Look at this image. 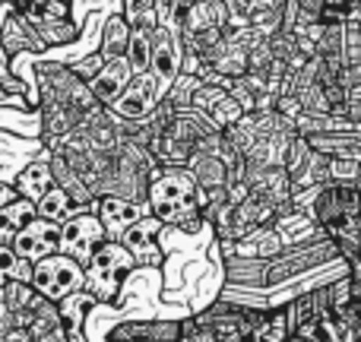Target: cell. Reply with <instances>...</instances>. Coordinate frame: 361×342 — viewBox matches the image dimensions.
Wrapping results in <instances>:
<instances>
[{"label": "cell", "mask_w": 361, "mask_h": 342, "mask_svg": "<svg viewBox=\"0 0 361 342\" xmlns=\"http://www.w3.org/2000/svg\"><path fill=\"white\" fill-rule=\"evenodd\" d=\"M314 216L345 260L355 267L361 257V187L333 181L314 200Z\"/></svg>", "instance_id": "cell-1"}, {"label": "cell", "mask_w": 361, "mask_h": 342, "mask_svg": "<svg viewBox=\"0 0 361 342\" xmlns=\"http://www.w3.org/2000/svg\"><path fill=\"white\" fill-rule=\"evenodd\" d=\"M149 203L162 225H184L187 231L200 228V187L190 171L152 169Z\"/></svg>", "instance_id": "cell-2"}, {"label": "cell", "mask_w": 361, "mask_h": 342, "mask_svg": "<svg viewBox=\"0 0 361 342\" xmlns=\"http://www.w3.org/2000/svg\"><path fill=\"white\" fill-rule=\"evenodd\" d=\"M178 32L184 38L187 54L209 61L212 51L228 35V6L225 0H197L178 16Z\"/></svg>", "instance_id": "cell-3"}, {"label": "cell", "mask_w": 361, "mask_h": 342, "mask_svg": "<svg viewBox=\"0 0 361 342\" xmlns=\"http://www.w3.org/2000/svg\"><path fill=\"white\" fill-rule=\"evenodd\" d=\"M29 286L35 288L42 298L48 301H63L67 295L80 292L86 286V269L67 254H51L44 260L32 263V279Z\"/></svg>", "instance_id": "cell-4"}, {"label": "cell", "mask_w": 361, "mask_h": 342, "mask_svg": "<svg viewBox=\"0 0 361 342\" xmlns=\"http://www.w3.org/2000/svg\"><path fill=\"white\" fill-rule=\"evenodd\" d=\"M133 254L121 241H105L89 260V295L95 298H108L118 292L124 273H130Z\"/></svg>", "instance_id": "cell-5"}, {"label": "cell", "mask_w": 361, "mask_h": 342, "mask_svg": "<svg viewBox=\"0 0 361 342\" xmlns=\"http://www.w3.org/2000/svg\"><path fill=\"white\" fill-rule=\"evenodd\" d=\"M165 95H169V86H165L152 70H146V73H140L130 80V86L124 89V95L114 102V111H118L124 121H143Z\"/></svg>", "instance_id": "cell-6"}, {"label": "cell", "mask_w": 361, "mask_h": 342, "mask_svg": "<svg viewBox=\"0 0 361 342\" xmlns=\"http://www.w3.org/2000/svg\"><path fill=\"white\" fill-rule=\"evenodd\" d=\"M190 102L200 108V114H203L216 130H231V127L244 118L241 102H238L228 89L216 86V83H200V86L193 89Z\"/></svg>", "instance_id": "cell-7"}, {"label": "cell", "mask_w": 361, "mask_h": 342, "mask_svg": "<svg viewBox=\"0 0 361 342\" xmlns=\"http://www.w3.org/2000/svg\"><path fill=\"white\" fill-rule=\"evenodd\" d=\"M102 244H105V228H102L99 216H73L61 228V250L57 254L73 257L76 263H89Z\"/></svg>", "instance_id": "cell-8"}, {"label": "cell", "mask_w": 361, "mask_h": 342, "mask_svg": "<svg viewBox=\"0 0 361 342\" xmlns=\"http://www.w3.org/2000/svg\"><path fill=\"white\" fill-rule=\"evenodd\" d=\"M61 250V225L35 216L16 238H13V254L25 263H38L44 257Z\"/></svg>", "instance_id": "cell-9"}, {"label": "cell", "mask_w": 361, "mask_h": 342, "mask_svg": "<svg viewBox=\"0 0 361 342\" xmlns=\"http://www.w3.org/2000/svg\"><path fill=\"white\" fill-rule=\"evenodd\" d=\"M29 19V25L38 32L44 44H67L76 38V23L67 16V4L63 0H51L42 10H25L23 13Z\"/></svg>", "instance_id": "cell-10"}, {"label": "cell", "mask_w": 361, "mask_h": 342, "mask_svg": "<svg viewBox=\"0 0 361 342\" xmlns=\"http://www.w3.org/2000/svg\"><path fill=\"white\" fill-rule=\"evenodd\" d=\"M149 70L169 89L175 86L178 70H180V48H178L175 29H169V25H156V32H152V63H149Z\"/></svg>", "instance_id": "cell-11"}, {"label": "cell", "mask_w": 361, "mask_h": 342, "mask_svg": "<svg viewBox=\"0 0 361 342\" xmlns=\"http://www.w3.org/2000/svg\"><path fill=\"white\" fill-rule=\"evenodd\" d=\"M130 80H133L130 61H127V57H114V61H105L102 73L89 83V89H92L99 105H114V102L124 95V89L130 86Z\"/></svg>", "instance_id": "cell-12"}, {"label": "cell", "mask_w": 361, "mask_h": 342, "mask_svg": "<svg viewBox=\"0 0 361 342\" xmlns=\"http://www.w3.org/2000/svg\"><path fill=\"white\" fill-rule=\"evenodd\" d=\"M99 222L111 241H121L133 225L140 222V206L121 197H102L99 200Z\"/></svg>", "instance_id": "cell-13"}, {"label": "cell", "mask_w": 361, "mask_h": 342, "mask_svg": "<svg viewBox=\"0 0 361 342\" xmlns=\"http://www.w3.org/2000/svg\"><path fill=\"white\" fill-rule=\"evenodd\" d=\"M0 44H4L6 57L16 54V51H44L48 44L38 38V32L29 25V19L23 16V13H13L10 19H6V25L0 29Z\"/></svg>", "instance_id": "cell-14"}, {"label": "cell", "mask_w": 361, "mask_h": 342, "mask_svg": "<svg viewBox=\"0 0 361 342\" xmlns=\"http://www.w3.org/2000/svg\"><path fill=\"white\" fill-rule=\"evenodd\" d=\"M180 324H124L111 333V342H178Z\"/></svg>", "instance_id": "cell-15"}, {"label": "cell", "mask_w": 361, "mask_h": 342, "mask_svg": "<svg viewBox=\"0 0 361 342\" xmlns=\"http://www.w3.org/2000/svg\"><path fill=\"white\" fill-rule=\"evenodd\" d=\"M159 219L152 216V219H140L137 225H133L130 231H127L124 238H121V244H124L127 250H130L133 257H140V260H146V263H152V260H159V250H156V235H159Z\"/></svg>", "instance_id": "cell-16"}, {"label": "cell", "mask_w": 361, "mask_h": 342, "mask_svg": "<svg viewBox=\"0 0 361 342\" xmlns=\"http://www.w3.org/2000/svg\"><path fill=\"white\" fill-rule=\"evenodd\" d=\"M152 32H156V25H133L130 29L127 61H130V67H133V76L146 73L152 63Z\"/></svg>", "instance_id": "cell-17"}, {"label": "cell", "mask_w": 361, "mask_h": 342, "mask_svg": "<svg viewBox=\"0 0 361 342\" xmlns=\"http://www.w3.org/2000/svg\"><path fill=\"white\" fill-rule=\"evenodd\" d=\"M35 216H38V209H35V203H32V200H25V197L13 200L10 206H4V209H0V238H4V241H6V238H16Z\"/></svg>", "instance_id": "cell-18"}, {"label": "cell", "mask_w": 361, "mask_h": 342, "mask_svg": "<svg viewBox=\"0 0 361 342\" xmlns=\"http://www.w3.org/2000/svg\"><path fill=\"white\" fill-rule=\"evenodd\" d=\"M314 152H324V156L343 159V162H361V140L355 137H311L307 140Z\"/></svg>", "instance_id": "cell-19"}, {"label": "cell", "mask_w": 361, "mask_h": 342, "mask_svg": "<svg viewBox=\"0 0 361 342\" xmlns=\"http://www.w3.org/2000/svg\"><path fill=\"white\" fill-rule=\"evenodd\" d=\"M73 200H70V193L63 190L61 184H51L48 193H44L42 200L35 203L38 216L48 219V222H67V219H73Z\"/></svg>", "instance_id": "cell-20"}, {"label": "cell", "mask_w": 361, "mask_h": 342, "mask_svg": "<svg viewBox=\"0 0 361 342\" xmlns=\"http://www.w3.org/2000/svg\"><path fill=\"white\" fill-rule=\"evenodd\" d=\"M48 187H51V165L48 162H32L29 169H23V174H19V181H16L19 197L32 200V203H38V200L48 193Z\"/></svg>", "instance_id": "cell-21"}, {"label": "cell", "mask_w": 361, "mask_h": 342, "mask_svg": "<svg viewBox=\"0 0 361 342\" xmlns=\"http://www.w3.org/2000/svg\"><path fill=\"white\" fill-rule=\"evenodd\" d=\"M127 42H130V23L124 16H111L105 23V38H102V51L99 54L105 61L114 57H127Z\"/></svg>", "instance_id": "cell-22"}, {"label": "cell", "mask_w": 361, "mask_h": 342, "mask_svg": "<svg viewBox=\"0 0 361 342\" xmlns=\"http://www.w3.org/2000/svg\"><path fill=\"white\" fill-rule=\"evenodd\" d=\"M99 305V298L89 292H73L67 295V298L61 301V307H57V314H61V324L63 326H80L82 330V320H86V314L92 311V307Z\"/></svg>", "instance_id": "cell-23"}, {"label": "cell", "mask_w": 361, "mask_h": 342, "mask_svg": "<svg viewBox=\"0 0 361 342\" xmlns=\"http://www.w3.org/2000/svg\"><path fill=\"white\" fill-rule=\"evenodd\" d=\"M254 339L260 342H288L292 339V326H288L286 311H273V314H263L257 320V330L250 333Z\"/></svg>", "instance_id": "cell-24"}, {"label": "cell", "mask_w": 361, "mask_h": 342, "mask_svg": "<svg viewBox=\"0 0 361 342\" xmlns=\"http://www.w3.org/2000/svg\"><path fill=\"white\" fill-rule=\"evenodd\" d=\"M51 174H57V178H61V187L70 193V200H73V203H89V197H92V193H89L86 181H82L80 174L70 169L67 162H54Z\"/></svg>", "instance_id": "cell-25"}, {"label": "cell", "mask_w": 361, "mask_h": 342, "mask_svg": "<svg viewBox=\"0 0 361 342\" xmlns=\"http://www.w3.org/2000/svg\"><path fill=\"white\" fill-rule=\"evenodd\" d=\"M124 19L133 25H159L156 0H124Z\"/></svg>", "instance_id": "cell-26"}, {"label": "cell", "mask_w": 361, "mask_h": 342, "mask_svg": "<svg viewBox=\"0 0 361 342\" xmlns=\"http://www.w3.org/2000/svg\"><path fill=\"white\" fill-rule=\"evenodd\" d=\"M178 342H219V336L209 324H203V320H184V324H180Z\"/></svg>", "instance_id": "cell-27"}, {"label": "cell", "mask_w": 361, "mask_h": 342, "mask_svg": "<svg viewBox=\"0 0 361 342\" xmlns=\"http://www.w3.org/2000/svg\"><path fill=\"white\" fill-rule=\"evenodd\" d=\"M102 67H105V57H102L99 54V51H95V54H89V57H82V61L80 63H76V67L73 70H70V73H73L76 76V80H82V83H92L95 80V76H99L102 73Z\"/></svg>", "instance_id": "cell-28"}, {"label": "cell", "mask_w": 361, "mask_h": 342, "mask_svg": "<svg viewBox=\"0 0 361 342\" xmlns=\"http://www.w3.org/2000/svg\"><path fill=\"white\" fill-rule=\"evenodd\" d=\"M0 342H35V336H32L29 326L13 324V326H6V330L0 333Z\"/></svg>", "instance_id": "cell-29"}, {"label": "cell", "mask_w": 361, "mask_h": 342, "mask_svg": "<svg viewBox=\"0 0 361 342\" xmlns=\"http://www.w3.org/2000/svg\"><path fill=\"white\" fill-rule=\"evenodd\" d=\"M13 200H19V190H16V187L0 184V209H4V206H10Z\"/></svg>", "instance_id": "cell-30"}, {"label": "cell", "mask_w": 361, "mask_h": 342, "mask_svg": "<svg viewBox=\"0 0 361 342\" xmlns=\"http://www.w3.org/2000/svg\"><path fill=\"white\" fill-rule=\"evenodd\" d=\"M13 13H19V10H16V4H13V0H0V29L6 25V19H10Z\"/></svg>", "instance_id": "cell-31"}, {"label": "cell", "mask_w": 361, "mask_h": 342, "mask_svg": "<svg viewBox=\"0 0 361 342\" xmlns=\"http://www.w3.org/2000/svg\"><path fill=\"white\" fill-rule=\"evenodd\" d=\"M13 4H16L19 13H25V10H42V6L51 4V0H13Z\"/></svg>", "instance_id": "cell-32"}, {"label": "cell", "mask_w": 361, "mask_h": 342, "mask_svg": "<svg viewBox=\"0 0 361 342\" xmlns=\"http://www.w3.org/2000/svg\"><path fill=\"white\" fill-rule=\"evenodd\" d=\"M63 333H67V342H86L80 326H63Z\"/></svg>", "instance_id": "cell-33"}, {"label": "cell", "mask_w": 361, "mask_h": 342, "mask_svg": "<svg viewBox=\"0 0 361 342\" xmlns=\"http://www.w3.org/2000/svg\"><path fill=\"white\" fill-rule=\"evenodd\" d=\"M193 4H197V0H178V16L187 10V6H193Z\"/></svg>", "instance_id": "cell-34"}, {"label": "cell", "mask_w": 361, "mask_h": 342, "mask_svg": "<svg viewBox=\"0 0 361 342\" xmlns=\"http://www.w3.org/2000/svg\"><path fill=\"white\" fill-rule=\"evenodd\" d=\"M288 342H305V339H301V336H292V339H288Z\"/></svg>", "instance_id": "cell-35"}, {"label": "cell", "mask_w": 361, "mask_h": 342, "mask_svg": "<svg viewBox=\"0 0 361 342\" xmlns=\"http://www.w3.org/2000/svg\"><path fill=\"white\" fill-rule=\"evenodd\" d=\"M63 4H67V0H63Z\"/></svg>", "instance_id": "cell-36"}]
</instances>
